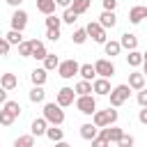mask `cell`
<instances>
[{"label":"cell","instance_id":"cell-11","mask_svg":"<svg viewBox=\"0 0 147 147\" xmlns=\"http://www.w3.org/2000/svg\"><path fill=\"white\" fill-rule=\"evenodd\" d=\"M145 18H147V5H136V7L129 9V21H131L133 25L142 23Z\"/></svg>","mask_w":147,"mask_h":147},{"label":"cell","instance_id":"cell-22","mask_svg":"<svg viewBox=\"0 0 147 147\" xmlns=\"http://www.w3.org/2000/svg\"><path fill=\"white\" fill-rule=\"evenodd\" d=\"M142 62H145V57H142V53H140V51H131V53L126 55V64H129V67H133V69H136V67H140Z\"/></svg>","mask_w":147,"mask_h":147},{"label":"cell","instance_id":"cell-48","mask_svg":"<svg viewBox=\"0 0 147 147\" xmlns=\"http://www.w3.org/2000/svg\"><path fill=\"white\" fill-rule=\"evenodd\" d=\"M142 74H145V78H147V62H142Z\"/></svg>","mask_w":147,"mask_h":147},{"label":"cell","instance_id":"cell-27","mask_svg":"<svg viewBox=\"0 0 147 147\" xmlns=\"http://www.w3.org/2000/svg\"><path fill=\"white\" fill-rule=\"evenodd\" d=\"M103 51H106V55L115 57V55H119V51H122V44H119V41H106V44H103Z\"/></svg>","mask_w":147,"mask_h":147},{"label":"cell","instance_id":"cell-44","mask_svg":"<svg viewBox=\"0 0 147 147\" xmlns=\"http://www.w3.org/2000/svg\"><path fill=\"white\" fill-rule=\"evenodd\" d=\"M71 2H74V0H55V5H57V7H64V9H69Z\"/></svg>","mask_w":147,"mask_h":147},{"label":"cell","instance_id":"cell-1","mask_svg":"<svg viewBox=\"0 0 147 147\" xmlns=\"http://www.w3.org/2000/svg\"><path fill=\"white\" fill-rule=\"evenodd\" d=\"M117 122V110L113 108V106H108L106 110H96L94 115H92V124L96 126V129H106V126H113Z\"/></svg>","mask_w":147,"mask_h":147},{"label":"cell","instance_id":"cell-30","mask_svg":"<svg viewBox=\"0 0 147 147\" xmlns=\"http://www.w3.org/2000/svg\"><path fill=\"white\" fill-rule=\"evenodd\" d=\"M14 147H34V136L28 133V136H18L14 140Z\"/></svg>","mask_w":147,"mask_h":147},{"label":"cell","instance_id":"cell-31","mask_svg":"<svg viewBox=\"0 0 147 147\" xmlns=\"http://www.w3.org/2000/svg\"><path fill=\"white\" fill-rule=\"evenodd\" d=\"M60 25H62V16H55V14L46 16V30H60Z\"/></svg>","mask_w":147,"mask_h":147},{"label":"cell","instance_id":"cell-17","mask_svg":"<svg viewBox=\"0 0 147 147\" xmlns=\"http://www.w3.org/2000/svg\"><path fill=\"white\" fill-rule=\"evenodd\" d=\"M99 25H101L103 30L115 28V25H117V16H115V11H101V16H99Z\"/></svg>","mask_w":147,"mask_h":147},{"label":"cell","instance_id":"cell-32","mask_svg":"<svg viewBox=\"0 0 147 147\" xmlns=\"http://www.w3.org/2000/svg\"><path fill=\"white\" fill-rule=\"evenodd\" d=\"M71 39H74V44H85L87 41V30L85 28H76L74 34H71Z\"/></svg>","mask_w":147,"mask_h":147},{"label":"cell","instance_id":"cell-10","mask_svg":"<svg viewBox=\"0 0 147 147\" xmlns=\"http://www.w3.org/2000/svg\"><path fill=\"white\" fill-rule=\"evenodd\" d=\"M92 90H94V94H96V96H108V94L113 92V87H110V80H108V78H94V80H92Z\"/></svg>","mask_w":147,"mask_h":147},{"label":"cell","instance_id":"cell-25","mask_svg":"<svg viewBox=\"0 0 147 147\" xmlns=\"http://www.w3.org/2000/svg\"><path fill=\"white\" fill-rule=\"evenodd\" d=\"M46 138H48V140H53V142H62V140H64V131H62L60 126H48Z\"/></svg>","mask_w":147,"mask_h":147},{"label":"cell","instance_id":"cell-42","mask_svg":"<svg viewBox=\"0 0 147 147\" xmlns=\"http://www.w3.org/2000/svg\"><path fill=\"white\" fill-rule=\"evenodd\" d=\"M46 37H48L51 41H57V39H60V30H46Z\"/></svg>","mask_w":147,"mask_h":147},{"label":"cell","instance_id":"cell-33","mask_svg":"<svg viewBox=\"0 0 147 147\" xmlns=\"http://www.w3.org/2000/svg\"><path fill=\"white\" fill-rule=\"evenodd\" d=\"M14 122H16V117H14L9 110H5V108H2V110H0V124H2V126H11Z\"/></svg>","mask_w":147,"mask_h":147},{"label":"cell","instance_id":"cell-41","mask_svg":"<svg viewBox=\"0 0 147 147\" xmlns=\"http://www.w3.org/2000/svg\"><path fill=\"white\" fill-rule=\"evenodd\" d=\"M103 2V11H115L117 7V0H101Z\"/></svg>","mask_w":147,"mask_h":147},{"label":"cell","instance_id":"cell-24","mask_svg":"<svg viewBox=\"0 0 147 147\" xmlns=\"http://www.w3.org/2000/svg\"><path fill=\"white\" fill-rule=\"evenodd\" d=\"M44 99H46V90L39 87V85H34V87L30 90V101H32V103H44Z\"/></svg>","mask_w":147,"mask_h":147},{"label":"cell","instance_id":"cell-34","mask_svg":"<svg viewBox=\"0 0 147 147\" xmlns=\"http://www.w3.org/2000/svg\"><path fill=\"white\" fill-rule=\"evenodd\" d=\"M76 21H78V14H76L71 7H69V9H64V14H62V23H69V25H74Z\"/></svg>","mask_w":147,"mask_h":147},{"label":"cell","instance_id":"cell-5","mask_svg":"<svg viewBox=\"0 0 147 147\" xmlns=\"http://www.w3.org/2000/svg\"><path fill=\"white\" fill-rule=\"evenodd\" d=\"M76 96H78V94L74 92V87H60L57 94H55V103H57L60 108H67V106H74Z\"/></svg>","mask_w":147,"mask_h":147},{"label":"cell","instance_id":"cell-6","mask_svg":"<svg viewBox=\"0 0 147 147\" xmlns=\"http://www.w3.org/2000/svg\"><path fill=\"white\" fill-rule=\"evenodd\" d=\"M76 108H78L83 115H94V113H96V99H94L92 94L76 96Z\"/></svg>","mask_w":147,"mask_h":147},{"label":"cell","instance_id":"cell-7","mask_svg":"<svg viewBox=\"0 0 147 147\" xmlns=\"http://www.w3.org/2000/svg\"><path fill=\"white\" fill-rule=\"evenodd\" d=\"M94 71H96V78H110V76H115V64L110 60L101 57L94 62Z\"/></svg>","mask_w":147,"mask_h":147},{"label":"cell","instance_id":"cell-28","mask_svg":"<svg viewBox=\"0 0 147 147\" xmlns=\"http://www.w3.org/2000/svg\"><path fill=\"white\" fill-rule=\"evenodd\" d=\"M57 67H60V57H57L55 53H48L46 60H44V69H46V71H53V69H57Z\"/></svg>","mask_w":147,"mask_h":147},{"label":"cell","instance_id":"cell-12","mask_svg":"<svg viewBox=\"0 0 147 147\" xmlns=\"http://www.w3.org/2000/svg\"><path fill=\"white\" fill-rule=\"evenodd\" d=\"M131 90H136V92H140V90H145V74L142 71H131L129 74V83H126Z\"/></svg>","mask_w":147,"mask_h":147},{"label":"cell","instance_id":"cell-43","mask_svg":"<svg viewBox=\"0 0 147 147\" xmlns=\"http://www.w3.org/2000/svg\"><path fill=\"white\" fill-rule=\"evenodd\" d=\"M138 122L147 126V108H140V113H138Z\"/></svg>","mask_w":147,"mask_h":147},{"label":"cell","instance_id":"cell-3","mask_svg":"<svg viewBox=\"0 0 147 147\" xmlns=\"http://www.w3.org/2000/svg\"><path fill=\"white\" fill-rule=\"evenodd\" d=\"M108 96H110V106H113V108H119V106H124V103L129 101V96H131V87H129L126 83L115 85L113 92H110Z\"/></svg>","mask_w":147,"mask_h":147},{"label":"cell","instance_id":"cell-39","mask_svg":"<svg viewBox=\"0 0 147 147\" xmlns=\"http://www.w3.org/2000/svg\"><path fill=\"white\" fill-rule=\"evenodd\" d=\"M136 99H138L140 108H147V90H140V92L136 94Z\"/></svg>","mask_w":147,"mask_h":147},{"label":"cell","instance_id":"cell-21","mask_svg":"<svg viewBox=\"0 0 147 147\" xmlns=\"http://www.w3.org/2000/svg\"><path fill=\"white\" fill-rule=\"evenodd\" d=\"M80 80H94L96 78V71H94V64H80V71H78Z\"/></svg>","mask_w":147,"mask_h":147},{"label":"cell","instance_id":"cell-16","mask_svg":"<svg viewBox=\"0 0 147 147\" xmlns=\"http://www.w3.org/2000/svg\"><path fill=\"white\" fill-rule=\"evenodd\" d=\"M48 122L44 119V117H37V119H32V126H30V133L32 136H46V131H48Z\"/></svg>","mask_w":147,"mask_h":147},{"label":"cell","instance_id":"cell-2","mask_svg":"<svg viewBox=\"0 0 147 147\" xmlns=\"http://www.w3.org/2000/svg\"><path fill=\"white\" fill-rule=\"evenodd\" d=\"M51 126H60V124H64V110L55 103V101H51V103H44V115H41Z\"/></svg>","mask_w":147,"mask_h":147},{"label":"cell","instance_id":"cell-29","mask_svg":"<svg viewBox=\"0 0 147 147\" xmlns=\"http://www.w3.org/2000/svg\"><path fill=\"white\" fill-rule=\"evenodd\" d=\"M90 5H92V0H74V2H71V9L80 16V14H85V11L90 9Z\"/></svg>","mask_w":147,"mask_h":147},{"label":"cell","instance_id":"cell-26","mask_svg":"<svg viewBox=\"0 0 147 147\" xmlns=\"http://www.w3.org/2000/svg\"><path fill=\"white\" fill-rule=\"evenodd\" d=\"M5 39L9 41V46H21V44H23V32H18V30H9V32L5 34Z\"/></svg>","mask_w":147,"mask_h":147},{"label":"cell","instance_id":"cell-36","mask_svg":"<svg viewBox=\"0 0 147 147\" xmlns=\"http://www.w3.org/2000/svg\"><path fill=\"white\" fill-rule=\"evenodd\" d=\"M18 55H21V57H32V46H30V41H23V44L18 46Z\"/></svg>","mask_w":147,"mask_h":147},{"label":"cell","instance_id":"cell-37","mask_svg":"<svg viewBox=\"0 0 147 147\" xmlns=\"http://www.w3.org/2000/svg\"><path fill=\"white\" fill-rule=\"evenodd\" d=\"M92 147H110V142H108V138H103V136H96V138L92 140Z\"/></svg>","mask_w":147,"mask_h":147},{"label":"cell","instance_id":"cell-19","mask_svg":"<svg viewBox=\"0 0 147 147\" xmlns=\"http://www.w3.org/2000/svg\"><path fill=\"white\" fill-rule=\"evenodd\" d=\"M0 85H2V90L11 92V90L18 85V78H16V74H2V76H0Z\"/></svg>","mask_w":147,"mask_h":147},{"label":"cell","instance_id":"cell-9","mask_svg":"<svg viewBox=\"0 0 147 147\" xmlns=\"http://www.w3.org/2000/svg\"><path fill=\"white\" fill-rule=\"evenodd\" d=\"M9 21H11V30L23 32L25 25H28V11H23V9H14V14H11Z\"/></svg>","mask_w":147,"mask_h":147},{"label":"cell","instance_id":"cell-40","mask_svg":"<svg viewBox=\"0 0 147 147\" xmlns=\"http://www.w3.org/2000/svg\"><path fill=\"white\" fill-rule=\"evenodd\" d=\"M0 55H2V57L9 55V41H7L5 37H0Z\"/></svg>","mask_w":147,"mask_h":147},{"label":"cell","instance_id":"cell-50","mask_svg":"<svg viewBox=\"0 0 147 147\" xmlns=\"http://www.w3.org/2000/svg\"><path fill=\"white\" fill-rule=\"evenodd\" d=\"M34 2H37V0H34Z\"/></svg>","mask_w":147,"mask_h":147},{"label":"cell","instance_id":"cell-20","mask_svg":"<svg viewBox=\"0 0 147 147\" xmlns=\"http://www.w3.org/2000/svg\"><path fill=\"white\" fill-rule=\"evenodd\" d=\"M55 0H37V9L44 14V16H51V14H55Z\"/></svg>","mask_w":147,"mask_h":147},{"label":"cell","instance_id":"cell-45","mask_svg":"<svg viewBox=\"0 0 147 147\" xmlns=\"http://www.w3.org/2000/svg\"><path fill=\"white\" fill-rule=\"evenodd\" d=\"M7 101H9V99H7V90H2V85H0V103L5 106Z\"/></svg>","mask_w":147,"mask_h":147},{"label":"cell","instance_id":"cell-18","mask_svg":"<svg viewBox=\"0 0 147 147\" xmlns=\"http://www.w3.org/2000/svg\"><path fill=\"white\" fill-rule=\"evenodd\" d=\"M96 136H99V129H96L92 122H85V124L80 126V138H83V140H90V142H92Z\"/></svg>","mask_w":147,"mask_h":147},{"label":"cell","instance_id":"cell-14","mask_svg":"<svg viewBox=\"0 0 147 147\" xmlns=\"http://www.w3.org/2000/svg\"><path fill=\"white\" fill-rule=\"evenodd\" d=\"M30 46H32V57H34V60H46L48 51H46L44 41H39V39H30Z\"/></svg>","mask_w":147,"mask_h":147},{"label":"cell","instance_id":"cell-46","mask_svg":"<svg viewBox=\"0 0 147 147\" xmlns=\"http://www.w3.org/2000/svg\"><path fill=\"white\" fill-rule=\"evenodd\" d=\"M5 2H7V5H11L14 9H21V2H23V0H5Z\"/></svg>","mask_w":147,"mask_h":147},{"label":"cell","instance_id":"cell-35","mask_svg":"<svg viewBox=\"0 0 147 147\" xmlns=\"http://www.w3.org/2000/svg\"><path fill=\"white\" fill-rule=\"evenodd\" d=\"M2 108H5V110H9L14 117H18V115H21V106H18V101H11V99H9V101H7Z\"/></svg>","mask_w":147,"mask_h":147},{"label":"cell","instance_id":"cell-15","mask_svg":"<svg viewBox=\"0 0 147 147\" xmlns=\"http://www.w3.org/2000/svg\"><path fill=\"white\" fill-rule=\"evenodd\" d=\"M46 78H48V71H46L44 67H37V69H32V71H30V80H32V85H39V87H44Z\"/></svg>","mask_w":147,"mask_h":147},{"label":"cell","instance_id":"cell-4","mask_svg":"<svg viewBox=\"0 0 147 147\" xmlns=\"http://www.w3.org/2000/svg\"><path fill=\"white\" fill-rule=\"evenodd\" d=\"M78 71H80V64H78L74 57L62 60V62H60V67H57V74H60V78H64V80H69V78H74V76H78Z\"/></svg>","mask_w":147,"mask_h":147},{"label":"cell","instance_id":"cell-49","mask_svg":"<svg viewBox=\"0 0 147 147\" xmlns=\"http://www.w3.org/2000/svg\"><path fill=\"white\" fill-rule=\"evenodd\" d=\"M142 57H145V62H147V53H142Z\"/></svg>","mask_w":147,"mask_h":147},{"label":"cell","instance_id":"cell-47","mask_svg":"<svg viewBox=\"0 0 147 147\" xmlns=\"http://www.w3.org/2000/svg\"><path fill=\"white\" fill-rule=\"evenodd\" d=\"M53 147H71V145H69V142H64V140H62V142H55V145H53Z\"/></svg>","mask_w":147,"mask_h":147},{"label":"cell","instance_id":"cell-23","mask_svg":"<svg viewBox=\"0 0 147 147\" xmlns=\"http://www.w3.org/2000/svg\"><path fill=\"white\" fill-rule=\"evenodd\" d=\"M74 92H76L78 96H85V94H92L94 90H92V83H90V80H78L76 87H74Z\"/></svg>","mask_w":147,"mask_h":147},{"label":"cell","instance_id":"cell-38","mask_svg":"<svg viewBox=\"0 0 147 147\" xmlns=\"http://www.w3.org/2000/svg\"><path fill=\"white\" fill-rule=\"evenodd\" d=\"M117 145H119V147H133V136H126V133H124Z\"/></svg>","mask_w":147,"mask_h":147},{"label":"cell","instance_id":"cell-8","mask_svg":"<svg viewBox=\"0 0 147 147\" xmlns=\"http://www.w3.org/2000/svg\"><path fill=\"white\" fill-rule=\"evenodd\" d=\"M85 30H87V37H92L96 44H106V41H108V37H106V30L99 25V21H90Z\"/></svg>","mask_w":147,"mask_h":147},{"label":"cell","instance_id":"cell-13","mask_svg":"<svg viewBox=\"0 0 147 147\" xmlns=\"http://www.w3.org/2000/svg\"><path fill=\"white\" fill-rule=\"evenodd\" d=\"M119 44H122V48H126L129 53H131V51H138V37H136L133 32H124L122 39H119Z\"/></svg>","mask_w":147,"mask_h":147}]
</instances>
